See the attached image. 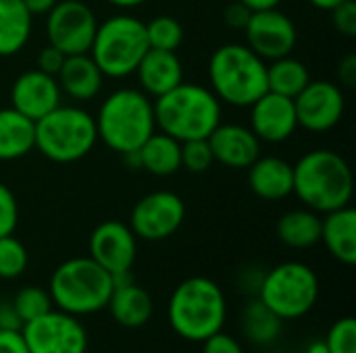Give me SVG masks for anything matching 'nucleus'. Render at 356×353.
<instances>
[{"instance_id":"1","label":"nucleus","mask_w":356,"mask_h":353,"mask_svg":"<svg viewBox=\"0 0 356 353\" xmlns=\"http://www.w3.org/2000/svg\"><path fill=\"white\" fill-rule=\"evenodd\" d=\"M294 189L298 200L319 212L327 214L332 210L350 206L355 193V177L350 164L334 150H311L296 164Z\"/></svg>"},{"instance_id":"2","label":"nucleus","mask_w":356,"mask_h":353,"mask_svg":"<svg viewBox=\"0 0 356 353\" xmlns=\"http://www.w3.org/2000/svg\"><path fill=\"white\" fill-rule=\"evenodd\" d=\"M167 318L181 339L202 343L211 335L223 331L227 320L225 293L209 277H190L171 293Z\"/></svg>"},{"instance_id":"3","label":"nucleus","mask_w":356,"mask_h":353,"mask_svg":"<svg viewBox=\"0 0 356 353\" xmlns=\"http://www.w3.org/2000/svg\"><path fill=\"white\" fill-rule=\"evenodd\" d=\"M152 104L156 129L177 141L207 139L221 123L219 98L200 83L181 81Z\"/></svg>"},{"instance_id":"4","label":"nucleus","mask_w":356,"mask_h":353,"mask_svg":"<svg viewBox=\"0 0 356 353\" xmlns=\"http://www.w3.org/2000/svg\"><path fill=\"white\" fill-rule=\"evenodd\" d=\"M94 121L98 139L117 154L140 150L156 131L152 100L134 87H121L108 94Z\"/></svg>"},{"instance_id":"5","label":"nucleus","mask_w":356,"mask_h":353,"mask_svg":"<svg viewBox=\"0 0 356 353\" xmlns=\"http://www.w3.org/2000/svg\"><path fill=\"white\" fill-rule=\"evenodd\" d=\"M209 81L221 104L248 108L267 92V60L246 44H223L211 54Z\"/></svg>"},{"instance_id":"6","label":"nucleus","mask_w":356,"mask_h":353,"mask_svg":"<svg viewBox=\"0 0 356 353\" xmlns=\"http://www.w3.org/2000/svg\"><path fill=\"white\" fill-rule=\"evenodd\" d=\"M48 293L56 310L73 316L96 314L106 308L113 293V275L90 256L65 260L50 277Z\"/></svg>"},{"instance_id":"7","label":"nucleus","mask_w":356,"mask_h":353,"mask_svg":"<svg viewBox=\"0 0 356 353\" xmlns=\"http://www.w3.org/2000/svg\"><path fill=\"white\" fill-rule=\"evenodd\" d=\"M96 141V121L79 106L58 104L35 121V150L52 162H77L94 150Z\"/></svg>"},{"instance_id":"8","label":"nucleus","mask_w":356,"mask_h":353,"mask_svg":"<svg viewBox=\"0 0 356 353\" xmlns=\"http://www.w3.org/2000/svg\"><path fill=\"white\" fill-rule=\"evenodd\" d=\"M148 48L146 23L134 15H115L98 23L88 54L104 77L123 79L136 73Z\"/></svg>"},{"instance_id":"9","label":"nucleus","mask_w":356,"mask_h":353,"mask_svg":"<svg viewBox=\"0 0 356 353\" xmlns=\"http://www.w3.org/2000/svg\"><path fill=\"white\" fill-rule=\"evenodd\" d=\"M257 295L282 320H298L319 300V277L302 262H284L263 275Z\"/></svg>"},{"instance_id":"10","label":"nucleus","mask_w":356,"mask_h":353,"mask_svg":"<svg viewBox=\"0 0 356 353\" xmlns=\"http://www.w3.org/2000/svg\"><path fill=\"white\" fill-rule=\"evenodd\" d=\"M29 353H88L90 337L77 316L50 310L21 329Z\"/></svg>"},{"instance_id":"11","label":"nucleus","mask_w":356,"mask_h":353,"mask_svg":"<svg viewBox=\"0 0 356 353\" xmlns=\"http://www.w3.org/2000/svg\"><path fill=\"white\" fill-rule=\"evenodd\" d=\"M96 27L94 10L81 0H58L46 15L48 44L58 48L65 56L90 52Z\"/></svg>"},{"instance_id":"12","label":"nucleus","mask_w":356,"mask_h":353,"mask_svg":"<svg viewBox=\"0 0 356 353\" xmlns=\"http://www.w3.org/2000/svg\"><path fill=\"white\" fill-rule=\"evenodd\" d=\"M186 218L184 200L167 189L152 191L136 202L129 216V229L138 239L163 241L177 233Z\"/></svg>"},{"instance_id":"13","label":"nucleus","mask_w":356,"mask_h":353,"mask_svg":"<svg viewBox=\"0 0 356 353\" xmlns=\"http://www.w3.org/2000/svg\"><path fill=\"white\" fill-rule=\"evenodd\" d=\"M244 31H246V46L252 52H257L263 60H275L288 56L298 42V31L294 21L280 8L254 10Z\"/></svg>"},{"instance_id":"14","label":"nucleus","mask_w":356,"mask_h":353,"mask_svg":"<svg viewBox=\"0 0 356 353\" xmlns=\"http://www.w3.org/2000/svg\"><path fill=\"white\" fill-rule=\"evenodd\" d=\"M344 92L334 81H309L294 98L298 127L311 133H325L334 129L344 114Z\"/></svg>"},{"instance_id":"15","label":"nucleus","mask_w":356,"mask_h":353,"mask_svg":"<svg viewBox=\"0 0 356 353\" xmlns=\"http://www.w3.org/2000/svg\"><path fill=\"white\" fill-rule=\"evenodd\" d=\"M138 256V237L121 221H104L90 235V258L111 275L131 273Z\"/></svg>"},{"instance_id":"16","label":"nucleus","mask_w":356,"mask_h":353,"mask_svg":"<svg viewBox=\"0 0 356 353\" xmlns=\"http://www.w3.org/2000/svg\"><path fill=\"white\" fill-rule=\"evenodd\" d=\"M248 108H250V129L261 141L282 144L290 139L294 131L298 129L292 98H286L267 89Z\"/></svg>"},{"instance_id":"17","label":"nucleus","mask_w":356,"mask_h":353,"mask_svg":"<svg viewBox=\"0 0 356 353\" xmlns=\"http://www.w3.org/2000/svg\"><path fill=\"white\" fill-rule=\"evenodd\" d=\"M63 92L56 77L31 69L21 73L10 87V106L31 121L46 117L60 104Z\"/></svg>"},{"instance_id":"18","label":"nucleus","mask_w":356,"mask_h":353,"mask_svg":"<svg viewBox=\"0 0 356 353\" xmlns=\"http://www.w3.org/2000/svg\"><path fill=\"white\" fill-rule=\"evenodd\" d=\"M207 141L215 162L227 169H248L261 156V139L246 125L219 123Z\"/></svg>"},{"instance_id":"19","label":"nucleus","mask_w":356,"mask_h":353,"mask_svg":"<svg viewBox=\"0 0 356 353\" xmlns=\"http://www.w3.org/2000/svg\"><path fill=\"white\" fill-rule=\"evenodd\" d=\"M106 308L113 320L123 329H142L154 312L150 293L136 285L131 273L113 275V293Z\"/></svg>"},{"instance_id":"20","label":"nucleus","mask_w":356,"mask_h":353,"mask_svg":"<svg viewBox=\"0 0 356 353\" xmlns=\"http://www.w3.org/2000/svg\"><path fill=\"white\" fill-rule=\"evenodd\" d=\"M140 87L148 96H163L184 81V67L175 52L148 48L136 69Z\"/></svg>"},{"instance_id":"21","label":"nucleus","mask_w":356,"mask_h":353,"mask_svg":"<svg viewBox=\"0 0 356 353\" xmlns=\"http://www.w3.org/2000/svg\"><path fill=\"white\" fill-rule=\"evenodd\" d=\"M248 187L257 198L267 202L288 198L294 189L292 164L280 156H259L248 166Z\"/></svg>"},{"instance_id":"22","label":"nucleus","mask_w":356,"mask_h":353,"mask_svg":"<svg viewBox=\"0 0 356 353\" xmlns=\"http://www.w3.org/2000/svg\"><path fill=\"white\" fill-rule=\"evenodd\" d=\"M56 81L65 96L77 102H88L100 94L104 75L94 62V58L86 52L67 56L56 75Z\"/></svg>"},{"instance_id":"23","label":"nucleus","mask_w":356,"mask_h":353,"mask_svg":"<svg viewBox=\"0 0 356 353\" xmlns=\"http://www.w3.org/2000/svg\"><path fill=\"white\" fill-rule=\"evenodd\" d=\"M321 241L340 264L355 266L356 210L353 206H344L321 216Z\"/></svg>"},{"instance_id":"24","label":"nucleus","mask_w":356,"mask_h":353,"mask_svg":"<svg viewBox=\"0 0 356 353\" xmlns=\"http://www.w3.org/2000/svg\"><path fill=\"white\" fill-rule=\"evenodd\" d=\"M35 148V121L13 106L0 108V162L27 156Z\"/></svg>"},{"instance_id":"25","label":"nucleus","mask_w":356,"mask_h":353,"mask_svg":"<svg viewBox=\"0 0 356 353\" xmlns=\"http://www.w3.org/2000/svg\"><path fill=\"white\" fill-rule=\"evenodd\" d=\"M138 156L142 171L154 177H171L181 169V141L156 129L140 146Z\"/></svg>"},{"instance_id":"26","label":"nucleus","mask_w":356,"mask_h":353,"mask_svg":"<svg viewBox=\"0 0 356 353\" xmlns=\"http://www.w3.org/2000/svg\"><path fill=\"white\" fill-rule=\"evenodd\" d=\"M277 237L286 248L309 250L321 241V214L311 208H296L277 221Z\"/></svg>"},{"instance_id":"27","label":"nucleus","mask_w":356,"mask_h":353,"mask_svg":"<svg viewBox=\"0 0 356 353\" xmlns=\"http://www.w3.org/2000/svg\"><path fill=\"white\" fill-rule=\"evenodd\" d=\"M33 17L21 0H0V56H13L25 48Z\"/></svg>"},{"instance_id":"28","label":"nucleus","mask_w":356,"mask_h":353,"mask_svg":"<svg viewBox=\"0 0 356 353\" xmlns=\"http://www.w3.org/2000/svg\"><path fill=\"white\" fill-rule=\"evenodd\" d=\"M311 81V73L307 64L298 58L282 56L275 60H269L267 64V89L286 98H296L307 83Z\"/></svg>"},{"instance_id":"29","label":"nucleus","mask_w":356,"mask_h":353,"mask_svg":"<svg viewBox=\"0 0 356 353\" xmlns=\"http://www.w3.org/2000/svg\"><path fill=\"white\" fill-rule=\"evenodd\" d=\"M282 318L273 314L259 298L248 302L242 312V333L244 337L261 347H267L277 341L282 333Z\"/></svg>"},{"instance_id":"30","label":"nucleus","mask_w":356,"mask_h":353,"mask_svg":"<svg viewBox=\"0 0 356 353\" xmlns=\"http://www.w3.org/2000/svg\"><path fill=\"white\" fill-rule=\"evenodd\" d=\"M146 37L150 48L175 52L184 42V27L177 19L169 15H159L146 23Z\"/></svg>"},{"instance_id":"31","label":"nucleus","mask_w":356,"mask_h":353,"mask_svg":"<svg viewBox=\"0 0 356 353\" xmlns=\"http://www.w3.org/2000/svg\"><path fill=\"white\" fill-rule=\"evenodd\" d=\"M10 304H13L15 312L19 314L23 325L40 318L42 314H46V312H50L54 308L48 289L35 287V285H27V287L19 289Z\"/></svg>"},{"instance_id":"32","label":"nucleus","mask_w":356,"mask_h":353,"mask_svg":"<svg viewBox=\"0 0 356 353\" xmlns=\"http://www.w3.org/2000/svg\"><path fill=\"white\" fill-rule=\"evenodd\" d=\"M29 256L25 246L15 235L0 237V279L13 281L19 279L27 268Z\"/></svg>"},{"instance_id":"33","label":"nucleus","mask_w":356,"mask_h":353,"mask_svg":"<svg viewBox=\"0 0 356 353\" xmlns=\"http://www.w3.org/2000/svg\"><path fill=\"white\" fill-rule=\"evenodd\" d=\"M330 353H356V320L353 316H344L336 320L327 337L323 339Z\"/></svg>"},{"instance_id":"34","label":"nucleus","mask_w":356,"mask_h":353,"mask_svg":"<svg viewBox=\"0 0 356 353\" xmlns=\"http://www.w3.org/2000/svg\"><path fill=\"white\" fill-rule=\"evenodd\" d=\"M215 158L207 139H190L181 141V169L190 173H207L213 166Z\"/></svg>"},{"instance_id":"35","label":"nucleus","mask_w":356,"mask_h":353,"mask_svg":"<svg viewBox=\"0 0 356 353\" xmlns=\"http://www.w3.org/2000/svg\"><path fill=\"white\" fill-rule=\"evenodd\" d=\"M19 223V204L10 187L0 183V237L13 235Z\"/></svg>"},{"instance_id":"36","label":"nucleus","mask_w":356,"mask_h":353,"mask_svg":"<svg viewBox=\"0 0 356 353\" xmlns=\"http://www.w3.org/2000/svg\"><path fill=\"white\" fill-rule=\"evenodd\" d=\"M332 23L336 27V31H340L346 37H355L356 35V2L355 0H344L338 6H334L332 10Z\"/></svg>"},{"instance_id":"37","label":"nucleus","mask_w":356,"mask_h":353,"mask_svg":"<svg viewBox=\"0 0 356 353\" xmlns=\"http://www.w3.org/2000/svg\"><path fill=\"white\" fill-rule=\"evenodd\" d=\"M200 353H244V350L236 337L219 331V333H215L202 341V352Z\"/></svg>"},{"instance_id":"38","label":"nucleus","mask_w":356,"mask_h":353,"mask_svg":"<svg viewBox=\"0 0 356 353\" xmlns=\"http://www.w3.org/2000/svg\"><path fill=\"white\" fill-rule=\"evenodd\" d=\"M65 58L67 56L58 48H54L52 44H48V46H44L38 52V58H35L38 67L35 69H40L42 73H48V75L56 77L58 71H60V67H63V62H65Z\"/></svg>"},{"instance_id":"39","label":"nucleus","mask_w":356,"mask_h":353,"mask_svg":"<svg viewBox=\"0 0 356 353\" xmlns=\"http://www.w3.org/2000/svg\"><path fill=\"white\" fill-rule=\"evenodd\" d=\"M250 15H252V10L238 0V2H234V4H229L225 8V23L229 27H234V29H244L248 19H250Z\"/></svg>"},{"instance_id":"40","label":"nucleus","mask_w":356,"mask_h":353,"mask_svg":"<svg viewBox=\"0 0 356 353\" xmlns=\"http://www.w3.org/2000/svg\"><path fill=\"white\" fill-rule=\"evenodd\" d=\"M0 353H29L21 331H0Z\"/></svg>"},{"instance_id":"41","label":"nucleus","mask_w":356,"mask_h":353,"mask_svg":"<svg viewBox=\"0 0 356 353\" xmlns=\"http://www.w3.org/2000/svg\"><path fill=\"white\" fill-rule=\"evenodd\" d=\"M23 322L19 318V314L15 312L10 302H2L0 300V331H21Z\"/></svg>"},{"instance_id":"42","label":"nucleus","mask_w":356,"mask_h":353,"mask_svg":"<svg viewBox=\"0 0 356 353\" xmlns=\"http://www.w3.org/2000/svg\"><path fill=\"white\" fill-rule=\"evenodd\" d=\"M338 79L342 85L346 87H355L356 85V56L348 54L338 62Z\"/></svg>"},{"instance_id":"43","label":"nucleus","mask_w":356,"mask_h":353,"mask_svg":"<svg viewBox=\"0 0 356 353\" xmlns=\"http://www.w3.org/2000/svg\"><path fill=\"white\" fill-rule=\"evenodd\" d=\"M21 2L33 17V15H48L58 0H21Z\"/></svg>"},{"instance_id":"44","label":"nucleus","mask_w":356,"mask_h":353,"mask_svg":"<svg viewBox=\"0 0 356 353\" xmlns=\"http://www.w3.org/2000/svg\"><path fill=\"white\" fill-rule=\"evenodd\" d=\"M242 4H246L252 12L254 10H267V8H277L282 0H240Z\"/></svg>"},{"instance_id":"45","label":"nucleus","mask_w":356,"mask_h":353,"mask_svg":"<svg viewBox=\"0 0 356 353\" xmlns=\"http://www.w3.org/2000/svg\"><path fill=\"white\" fill-rule=\"evenodd\" d=\"M106 2H111L113 6H119V8H136V6H142L148 0H106Z\"/></svg>"},{"instance_id":"46","label":"nucleus","mask_w":356,"mask_h":353,"mask_svg":"<svg viewBox=\"0 0 356 353\" xmlns=\"http://www.w3.org/2000/svg\"><path fill=\"white\" fill-rule=\"evenodd\" d=\"M315 8H319V10H332L334 6H338L340 2H344V0H309Z\"/></svg>"},{"instance_id":"47","label":"nucleus","mask_w":356,"mask_h":353,"mask_svg":"<svg viewBox=\"0 0 356 353\" xmlns=\"http://www.w3.org/2000/svg\"><path fill=\"white\" fill-rule=\"evenodd\" d=\"M307 353H330V352H327V345H325V341H323V339H317V341L309 343Z\"/></svg>"}]
</instances>
